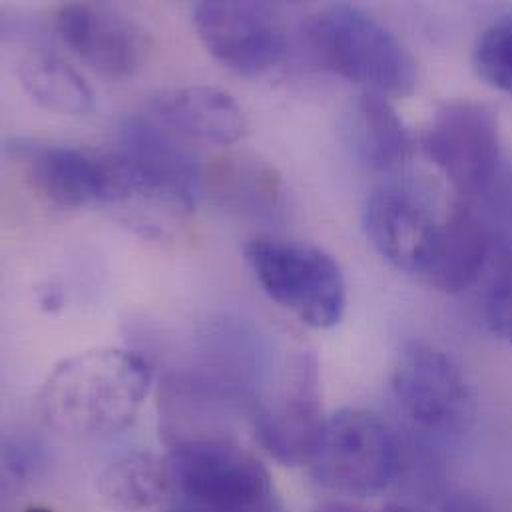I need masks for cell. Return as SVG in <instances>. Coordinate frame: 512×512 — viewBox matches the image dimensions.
<instances>
[{
  "instance_id": "obj_1",
  "label": "cell",
  "mask_w": 512,
  "mask_h": 512,
  "mask_svg": "<svg viewBox=\"0 0 512 512\" xmlns=\"http://www.w3.org/2000/svg\"><path fill=\"white\" fill-rule=\"evenodd\" d=\"M152 379V365L136 351L100 347L76 353L48 373L34 397V413L64 439H108L134 423Z\"/></svg>"
},
{
  "instance_id": "obj_2",
  "label": "cell",
  "mask_w": 512,
  "mask_h": 512,
  "mask_svg": "<svg viewBox=\"0 0 512 512\" xmlns=\"http://www.w3.org/2000/svg\"><path fill=\"white\" fill-rule=\"evenodd\" d=\"M303 36L327 70L363 90L401 98L419 84V66L409 48L357 6L333 4L317 10L305 20Z\"/></svg>"
},
{
  "instance_id": "obj_3",
  "label": "cell",
  "mask_w": 512,
  "mask_h": 512,
  "mask_svg": "<svg viewBox=\"0 0 512 512\" xmlns=\"http://www.w3.org/2000/svg\"><path fill=\"white\" fill-rule=\"evenodd\" d=\"M403 459V443L385 419L365 409H343L327 419L307 467L323 489L369 499L399 479Z\"/></svg>"
},
{
  "instance_id": "obj_4",
  "label": "cell",
  "mask_w": 512,
  "mask_h": 512,
  "mask_svg": "<svg viewBox=\"0 0 512 512\" xmlns=\"http://www.w3.org/2000/svg\"><path fill=\"white\" fill-rule=\"evenodd\" d=\"M166 461L174 491L196 511L259 512L277 503L269 471L228 437L178 439Z\"/></svg>"
},
{
  "instance_id": "obj_5",
  "label": "cell",
  "mask_w": 512,
  "mask_h": 512,
  "mask_svg": "<svg viewBox=\"0 0 512 512\" xmlns=\"http://www.w3.org/2000/svg\"><path fill=\"white\" fill-rule=\"evenodd\" d=\"M246 263L263 293L303 325L331 329L347 309V283L335 257L311 244L256 238Z\"/></svg>"
},
{
  "instance_id": "obj_6",
  "label": "cell",
  "mask_w": 512,
  "mask_h": 512,
  "mask_svg": "<svg viewBox=\"0 0 512 512\" xmlns=\"http://www.w3.org/2000/svg\"><path fill=\"white\" fill-rule=\"evenodd\" d=\"M391 387L401 411L429 435L457 437L473 427L475 391L461 365L435 345L407 343L395 361Z\"/></svg>"
},
{
  "instance_id": "obj_7",
  "label": "cell",
  "mask_w": 512,
  "mask_h": 512,
  "mask_svg": "<svg viewBox=\"0 0 512 512\" xmlns=\"http://www.w3.org/2000/svg\"><path fill=\"white\" fill-rule=\"evenodd\" d=\"M425 150L461 198H481L507 176L499 118L475 100L443 104L425 132Z\"/></svg>"
},
{
  "instance_id": "obj_8",
  "label": "cell",
  "mask_w": 512,
  "mask_h": 512,
  "mask_svg": "<svg viewBox=\"0 0 512 512\" xmlns=\"http://www.w3.org/2000/svg\"><path fill=\"white\" fill-rule=\"evenodd\" d=\"M443 220L431 190L409 176L377 186L363 208V230L373 250L397 271L421 277Z\"/></svg>"
},
{
  "instance_id": "obj_9",
  "label": "cell",
  "mask_w": 512,
  "mask_h": 512,
  "mask_svg": "<svg viewBox=\"0 0 512 512\" xmlns=\"http://www.w3.org/2000/svg\"><path fill=\"white\" fill-rule=\"evenodd\" d=\"M112 154L122 168L128 202L146 200L178 212L194 208L202 170L158 122L130 118Z\"/></svg>"
},
{
  "instance_id": "obj_10",
  "label": "cell",
  "mask_w": 512,
  "mask_h": 512,
  "mask_svg": "<svg viewBox=\"0 0 512 512\" xmlns=\"http://www.w3.org/2000/svg\"><path fill=\"white\" fill-rule=\"evenodd\" d=\"M317 357L297 353L285 369L281 387L254 415L259 447L279 465H309L325 429Z\"/></svg>"
},
{
  "instance_id": "obj_11",
  "label": "cell",
  "mask_w": 512,
  "mask_h": 512,
  "mask_svg": "<svg viewBox=\"0 0 512 512\" xmlns=\"http://www.w3.org/2000/svg\"><path fill=\"white\" fill-rule=\"evenodd\" d=\"M12 152L34 190L58 208L126 202V182L112 152L52 144H20Z\"/></svg>"
},
{
  "instance_id": "obj_12",
  "label": "cell",
  "mask_w": 512,
  "mask_h": 512,
  "mask_svg": "<svg viewBox=\"0 0 512 512\" xmlns=\"http://www.w3.org/2000/svg\"><path fill=\"white\" fill-rule=\"evenodd\" d=\"M194 24L208 52L244 76L273 68L287 50L283 22L275 8L263 2H200Z\"/></svg>"
},
{
  "instance_id": "obj_13",
  "label": "cell",
  "mask_w": 512,
  "mask_h": 512,
  "mask_svg": "<svg viewBox=\"0 0 512 512\" xmlns=\"http://www.w3.org/2000/svg\"><path fill=\"white\" fill-rule=\"evenodd\" d=\"M505 224L507 220L485 202L457 200L443 220L423 279L443 293H461L477 285L507 242Z\"/></svg>"
},
{
  "instance_id": "obj_14",
  "label": "cell",
  "mask_w": 512,
  "mask_h": 512,
  "mask_svg": "<svg viewBox=\"0 0 512 512\" xmlns=\"http://www.w3.org/2000/svg\"><path fill=\"white\" fill-rule=\"evenodd\" d=\"M56 26L68 48L104 76L126 78L144 64L146 32L118 8L70 2L58 8Z\"/></svg>"
},
{
  "instance_id": "obj_15",
  "label": "cell",
  "mask_w": 512,
  "mask_h": 512,
  "mask_svg": "<svg viewBox=\"0 0 512 512\" xmlns=\"http://www.w3.org/2000/svg\"><path fill=\"white\" fill-rule=\"evenodd\" d=\"M154 122L204 144L232 146L248 132L242 106L224 90L182 86L164 90L150 100Z\"/></svg>"
},
{
  "instance_id": "obj_16",
  "label": "cell",
  "mask_w": 512,
  "mask_h": 512,
  "mask_svg": "<svg viewBox=\"0 0 512 512\" xmlns=\"http://www.w3.org/2000/svg\"><path fill=\"white\" fill-rule=\"evenodd\" d=\"M200 188L220 206L254 218L273 216L283 194L277 170L252 154H226L212 160L200 172Z\"/></svg>"
},
{
  "instance_id": "obj_17",
  "label": "cell",
  "mask_w": 512,
  "mask_h": 512,
  "mask_svg": "<svg viewBox=\"0 0 512 512\" xmlns=\"http://www.w3.org/2000/svg\"><path fill=\"white\" fill-rule=\"evenodd\" d=\"M353 146L377 172L399 170L411 158L413 140L391 98L361 90L353 116Z\"/></svg>"
},
{
  "instance_id": "obj_18",
  "label": "cell",
  "mask_w": 512,
  "mask_h": 512,
  "mask_svg": "<svg viewBox=\"0 0 512 512\" xmlns=\"http://www.w3.org/2000/svg\"><path fill=\"white\" fill-rule=\"evenodd\" d=\"M174 491L166 457L130 453L110 463L98 477L102 503L116 512H144L162 505Z\"/></svg>"
},
{
  "instance_id": "obj_19",
  "label": "cell",
  "mask_w": 512,
  "mask_h": 512,
  "mask_svg": "<svg viewBox=\"0 0 512 512\" xmlns=\"http://www.w3.org/2000/svg\"><path fill=\"white\" fill-rule=\"evenodd\" d=\"M18 78L30 98L60 116H84L94 106L88 82L60 56L34 50L20 58Z\"/></svg>"
},
{
  "instance_id": "obj_20",
  "label": "cell",
  "mask_w": 512,
  "mask_h": 512,
  "mask_svg": "<svg viewBox=\"0 0 512 512\" xmlns=\"http://www.w3.org/2000/svg\"><path fill=\"white\" fill-rule=\"evenodd\" d=\"M481 313L487 329L512 345V242H505L481 277Z\"/></svg>"
},
{
  "instance_id": "obj_21",
  "label": "cell",
  "mask_w": 512,
  "mask_h": 512,
  "mask_svg": "<svg viewBox=\"0 0 512 512\" xmlns=\"http://www.w3.org/2000/svg\"><path fill=\"white\" fill-rule=\"evenodd\" d=\"M473 66L489 86L512 96V16L495 20L477 36Z\"/></svg>"
},
{
  "instance_id": "obj_22",
  "label": "cell",
  "mask_w": 512,
  "mask_h": 512,
  "mask_svg": "<svg viewBox=\"0 0 512 512\" xmlns=\"http://www.w3.org/2000/svg\"><path fill=\"white\" fill-rule=\"evenodd\" d=\"M441 512H493L483 501L471 497V495H453L447 497L443 503Z\"/></svg>"
},
{
  "instance_id": "obj_23",
  "label": "cell",
  "mask_w": 512,
  "mask_h": 512,
  "mask_svg": "<svg viewBox=\"0 0 512 512\" xmlns=\"http://www.w3.org/2000/svg\"><path fill=\"white\" fill-rule=\"evenodd\" d=\"M317 512H365L357 507H351V505H345V503H329V505H323Z\"/></svg>"
},
{
  "instance_id": "obj_24",
  "label": "cell",
  "mask_w": 512,
  "mask_h": 512,
  "mask_svg": "<svg viewBox=\"0 0 512 512\" xmlns=\"http://www.w3.org/2000/svg\"><path fill=\"white\" fill-rule=\"evenodd\" d=\"M383 512H423L419 511V509H415V507H409V505H399V503H391V505H387Z\"/></svg>"
},
{
  "instance_id": "obj_25",
  "label": "cell",
  "mask_w": 512,
  "mask_h": 512,
  "mask_svg": "<svg viewBox=\"0 0 512 512\" xmlns=\"http://www.w3.org/2000/svg\"><path fill=\"white\" fill-rule=\"evenodd\" d=\"M259 512H285L283 509H281V505H279V501L277 503H273V505H269L267 509H263V511Z\"/></svg>"
},
{
  "instance_id": "obj_26",
  "label": "cell",
  "mask_w": 512,
  "mask_h": 512,
  "mask_svg": "<svg viewBox=\"0 0 512 512\" xmlns=\"http://www.w3.org/2000/svg\"><path fill=\"white\" fill-rule=\"evenodd\" d=\"M166 512H200V511H196V509H172V511H166Z\"/></svg>"
}]
</instances>
